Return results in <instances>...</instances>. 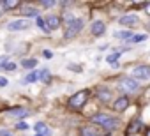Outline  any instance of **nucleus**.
Instances as JSON below:
<instances>
[{"label": "nucleus", "mask_w": 150, "mask_h": 136, "mask_svg": "<svg viewBox=\"0 0 150 136\" xmlns=\"http://www.w3.org/2000/svg\"><path fill=\"white\" fill-rule=\"evenodd\" d=\"M92 122H94V124H99V125H103V127H106V129H117L118 124H120L118 118H113L111 115H104V113L94 115V117H92Z\"/></svg>", "instance_id": "1"}, {"label": "nucleus", "mask_w": 150, "mask_h": 136, "mask_svg": "<svg viewBox=\"0 0 150 136\" xmlns=\"http://www.w3.org/2000/svg\"><path fill=\"white\" fill-rule=\"evenodd\" d=\"M83 25H85V21H83L81 18H74V20H69V23H67V28H65V34H64V37H65V39H71V37H74V35H78V34L81 32Z\"/></svg>", "instance_id": "2"}, {"label": "nucleus", "mask_w": 150, "mask_h": 136, "mask_svg": "<svg viewBox=\"0 0 150 136\" xmlns=\"http://www.w3.org/2000/svg\"><path fill=\"white\" fill-rule=\"evenodd\" d=\"M88 90H80V92H76L71 99H69V108H72V110H80L85 103H87V99H88Z\"/></svg>", "instance_id": "3"}, {"label": "nucleus", "mask_w": 150, "mask_h": 136, "mask_svg": "<svg viewBox=\"0 0 150 136\" xmlns=\"http://www.w3.org/2000/svg\"><path fill=\"white\" fill-rule=\"evenodd\" d=\"M120 89H122V92H125V94H134V92L139 90V83H138L136 80H132V78H124V80L120 81Z\"/></svg>", "instance_id": "4"}, {"label": "nucleus", "mask_w": 150, "mask_h": 136, "mask_svg": "<svg viewBox=\"0 0 150 136\" xmlns=\"http://www.w3.org/2000/svg\"><path fill=\"white\" fill-rule=\"evenodd\" d=\"M28 27H30V21H28V20H14V21H11V23L7 25V30H11V32H20V30L28 28Z\"/></svg>", "instance_id": "5"}, {"label": "nucleus", "mask_w": 150, "mask_h": 136, "mask_svg": "<svg viewBox=\"0 0 150 136\" xmlns=\"http://www.w3.org/2000/svg\"><path fill=\"white\" fill-rule=\"evenodd\" d=\"M132 76L136 80H148L150 78V67L148 65H138L132 71Z\"/></svg>", "instance_id": "6"}, {"label": "nucleus", "mask_w": 150, "mask_h": 136, "mask_svg": "<svg viewBox=\"0 0 150 136\" xmlns=\"http://www.w3.org/2000/svg\"><path fill=\"white\" fill-rule=\"evenodd\" d=\"M46 27H48L50 32H51V30H57V28L60 27V18H58V16H48V18H46Z\"/></svg>", "instance_id": "7"}, {"label": "nucleus", "mask_w": 150, "mask_h": 136, "mask_svg": "<svg viewBox=\"0 0 150 136\" xmlns=\"http://www.w3.org/2000/svg\"><path fill=\"white\" fill-rule=\"evenodd\" d=\"M129 106V97H118L115 103H113V108H115V111H122V110H125Z\"/></svg>", "instance_id": "8"}, {"label": "nucleus", "mask_w": 150, "mask_h": 136, "mask_svg": "<svg viewBox=\"0 0 150 136\" xmlns=\"http://www.w3.org/2000/svg\"><path fill=\"white\" fill-rule=\"evenodd\" d=\"M11 117H14V118H25V117H28V110L27 108H14V110H9L7 111Z\"/></svg>", "instance_id": "9"}, {"label": "nucleus", "mask_w": 150, "mask_h": 136, "mask_svg": "<svg viewBox=\"0 0 150 136\" xmlns=\"http://www.w3.org/2000/svg\"><path fill=\"white\" fill-rule=\"evenodd\" d=\"M138 21H139V20H138L136 14H127V16H122V18H120V25H127V27L136 25Z\"/></svg>", "instance_id": "10"}, {"label": "nucleus", "mask_w": 150, "mask_h": 136, "mask_svg": "<svg viewBox=\"0 0 150 136\" xmlns=\"http://www.w3.org/2000/svg\"><path fill=\"white\" fill-rule=\"evenodd\" d=\"M90 30H92V34H94V35H103V34H104V30H106V25H104L103 21H94Z\"/></svg>", "instance_id": "11"}, {"label": "nucleus", "mask_w": 150, "mask_h": 136, "mask_svg": "<svg viewBox=\"0 0 150 136\" xmlns=\"http://www.w3.org/2000/svg\"><path fill=\"white\" fill-rule=\"evenodd\" d=\"M141 125H143V122H141V120H132V122H131V125L127 127V132H125V134H129V136H131V134L138 132V131L141 129Z\"/></svg>", "instance_id": "12"}, {"label": "nucleus", "mask_w": 150, "mask_h": 136, "mask_svg": "<svg viewBox=\"0 0 150 136\" xmlns=\"http://www.w3.org/2000/svg\"><path fill=\"white\" fill-rule=\"evenodd\" d=\"M81 136H101V134L94 125H87V127H81Z\"/></svg>", "instance_id": "13"}, {"label": "nucleus", "mask_w": 150, "mask_h": 136, "mask_svg": "<svg viewBox=\"0 0 150 136\" xmlns=\"http://www.w3.org/2000/svg\"><path fill=\"white\" fill-rule=\"evenodd\" d=\"M97 97H99L103 103H108L110 97H111V92H110L108 89H99V90H97Z\"/></svg>", "instance_id": "14"}, {"label": "nucleus", "mask_w": 150, "mask_h": 136, "mask_svg": "<svg viewBox=\"0 0 150 136\" xmlns=\"http://www.w3.org/2000/svg\"><path fill=\"white\" fill-rule=\"evenodd\" d=\"M35 131H37V134H41V136H50V129L44 125V124H35Z\"/></svg>", "instance_id": "15"}, {"label": "nucleus", "mask_w": 150, "mask_h": 136, "mask_svg": "<svg viewBox=\"0 0 150 136\" xmlns=\"http://www.w3.org/2000/svg\"><path fill=\"white\" fill-rule=\"evenodd\" d=\"M132 32L131 30H120V32H115V37H118V39H132Z\"/></svg>", "instance_id": "16"}, {"label": "nucleus", "mask_w": 150, "mask_h": 136, "mask_svg": "<svg viewBox=\"0 0 150 136\" xmlns=\"http://www.w3.org/2000/svg\"><path fill=\"white\" fill-rule=\"evenodd\" d=\"M21 65L25 67V69H34V67L37 65V60H35V58H25V60L21 62Z\"/></svg>", "instance_id": "17"}, {"label": "nucleus", "mask_w": 150, "mask_h": 136, "mask_svg": "<svg viewBox=\"0 0 150 136\" xmlns=\"http://www.w3.org/2000/svg\"><path fill=\"white\" fill-rule=\"evenodd\" d=\"M18 0H4L2 2V7H6V9H14V7H18Z\"/></svg>", "instance_id": "18"}, {"label": "nucleus", "mask_w": 150, "mask_h": 136, "mask_svg": "<svg viewBox=\"0 0 150 136\" xmlns=\"http://www.w3.org/2000/svg\"><path fill=\"white\" fill-rule=\"evenodd\" d=\"M37 76H39L37 73H30V74H27V76H25V80H23V83H34V81L37 80Z\"/></svg>", "instance_id": "19"}, {"label": "nucleus", "mask_w": 150, "mask_h": 136, "mask_svg": "<svg viewBox=\"0 0 150 136\" xmlns=\"http://www.w3.org/2000/svg\"><path fill=\"white\" fill-rule=\"evenodd\" d=\"M118 57H120V51H115V53H111V55H108V57H106V60H108L110 64H115V62L118 60Z\"/></svg>", "instance_id": "20"}, {"label": "nucleus", "mask_w": 150, "mask_h": 136, "mask_svg": "<svg viewBox=\"0 0 150 136\" xmlns=\"http://www.w3.org/2000/svg\"><path fill=\"white\" fill-rule=\"evenodd\" d=\"M25 14H27V16H35V18H39V11L34 9V7H27V9H25Z\"/></svg>", "instance_id": "21"}, {"label": "nucleus", "mask_w": 150, "mask_h": 136, "mask_svg": "<svg viewBox=\"0 0 150 136\" xmlns=\"http://www.w3.org/2000/svg\"><path fill=\"white\" fill-rule=\"evenodd\" d=\"M37 27H39L41 30H44V32H50V30H48V27H46V20H42L41 16L37 18Z\"/></svg>", "instance_id": "22"}, {"label": "nucleus", "mask_w": 150, "mask_h": 136, "mask_svg": "<svg viewBox=\"0 0 150 136\" xmlns=\"http://www.w3.org/2000/svg\"><path fill=\"white\" fill-rule=\"evenodd\" d=\"M145 39H146V34H138V35H132L131 42H141V41H145Z\"/></svg>", "instance_id": "23"}, {"label": "nucleus", "mask_w": 150, "mask_h": 136, "mask_svg": "<svg viewBox=\"0 0 150 136\" xmlns=\"http://www.w3.org/2000/svg\"><path fill=\"white\" fill-rule=\"evenodd\" d=\"M39 78H41L42 81H50V73H48V69H42V71L39 73Z\"/></svg>", "instance_id": "24"}, {"label": "nucleus", "mask_w": 150, "mask_h": 136, "mask_svg": "<svg viewBox=\"0 0 150 136\" xmlns=\"http://www.w3.org/2000/svg\"><path fill=\"white\" fill-rule=\"evenodd\" d=\"M4 69H6V71H14V69H16V64H13V62H6V64H4Z\"/></svg>", "instance_id": "25"}, {"label": "nucleus", "mask_w": 150, "mask_h": 136, "mask_svg": "<svg viewBox=\"0 0 150 136\" xmlns=\"http://www.w3.org/2000/svg\"><path fill=\"white\" fill-rule=\"evenodd\" d=\"M0 136H14L11 131H7V129H0Z\"/></svg>", "instance_id": "26"}, {"label": "nucleus", "mask_w": 150, "mask_h": 136, "mask_svg": "<svg viewBox=\"0 0 150 136\" xmlns=\"http://www.w3.org/2000/svg\"><path fill=\"white\" fill-rule=\"evenodd\" d=\"M16 127H18V129H21V131H25V129H28V124H27V122H20Z\"/></svg>", "instance_id": "27"}, {"label": "nucleus", "mask_w": 150, "mask_h": 136, "mask_svg": "<svg viewBox=\"0 0 150 136\" xmlns=\"http://www.w3.org/2000/svg\"><path fill=\"white\" fill-rule=\"evenodd\" d=\"M42 55H44V58H51V57H53V53H51L50 50H44V51H42Z\"/></svg>", "instance_id": "28"}, {"label": "nucleus", "mask_w": 150, "mask_h": 136, "mask_svg": "<svg viewBox=\"0 0 150 136\" xmlns=\"http://www.w3.org/2000/svg\"><path fill=\"white\" fill-rule=\"evenodd\" d=\"M55 2H50V0H46V2H42V7H53Z\"/></svg>", "instance_id": "29"}, {"label": "nucleus", "mask_w": 150, "mask_h": 136, "mask_svg": "<svg viewBox=\"0 0 150 136\" xmlns=\"http://www.w3.org/2000/svg\"><path fill=\"white\" fill-rule=\"evenodd\" d=\"M0 87H7V80L6 78H0Z\"/></svg>", "instance_id": "30"}, {"label": "nucleus", "mask_w": 150, "mask_h": 136, "mask_svg": "<svg viewBox=\"0 0 150 136\" xmlns=\"http://www.w3.org/2000/svg\"><path fill=\"white\" fill-rule=\"evenodd\" d=\"M146 13L150 14V4H146Z\"/></svg>", "instance_id": "31"}, {"label": "nucleus", "mask_w": 150, "mask_h": 136, "mask_svg": "<svg viewBox=\"0 0 150 136\" xmlns=\"http://www.w3.org/2000/svg\"><path fill=\"white\" fill-rule=\"evenodd\" d=\"M146 136H150V129H148V131H146Z\"/></svg>", "instance_id": "32"}, {"label": "nucleus", "mask_w": 150, "mask_h": 136, "mask_svg": "<svg viewBox=\"0 0 150 136\" xmlns=\"http://www.w3.org/2000/svg\"><path fill=\"white\" fill-rule=\"evenodd\" d=\"M35 136H41V134H35Z\"/></svg>", "instance_id": "33"}]
</instances>
